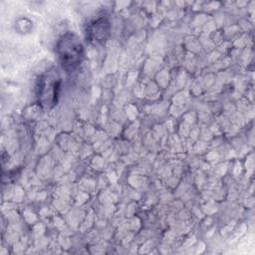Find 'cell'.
<instances>
[{
  "label": "cell",
  "mask_w": 255,
  "mask_h": 255,
  "mask_svg": "<svg viewBox=\"0 0 255 255\" xmlns=\"http://www.w3.org/2000/svg\"><path fill=\"white\" fill-rule=\"evenodd\" d=\"M57 53L63 68L68 72L78 68L84 55L81 42L72 33H67L61 37L57 44Z\"/></svg>",
  "instance_id": "cell-1"
},
{
  "label": "cell",
  "mask_w": 255,
  "mask_h": 255,
  "mask_svg": "<svg viewBox=\"0 0 255 255\" xmlns=\"http://www.w3.org/2000/svg\"><path fill=\"white\" fill-rule=\"evenodd\" d=\"M87 33H89L90 38L93 41H104L109 34V22L104 18H100L90 26L89 32Z\"/></svg>",
  "instance_id": "cell-2"
}]
</instances>
